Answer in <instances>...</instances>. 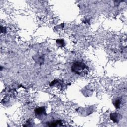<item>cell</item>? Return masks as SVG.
Instances as JSON below:
<instances>
[{
    "instance_id": "cell-2",
    "label": "cell",
    "mask_w": 127,
    "mask_h": 127,
    "mask_svg": "<svg viewBox=\"0 0 127 127\" xmlns=\"http://www.w3.org/2000/svg\"><path fill=\"white\" fill-rule=\"evenodd\" d=\"M120 115L117 113H112L110 115V119L114 123H118L120 119Z\"/></svg>"
},
{
    "instance_id": "cell-4",
    "label": "cell",
    "mask_w": 127,
    "mask_h": 127,
    "mask_svg": "<svg viewBox=\"0 0 127 127\" xmlns=\"http://www.w3.org/2000/svg\"><path fill=\"white\" fill-rule=\"evenodd\" d=\"M120 104H121V101L120 100H117L115 102V106L116 107V108H119Z\"/></svg>"
},
{
    "instance_id": "cell-3",
    "label": "cell",
    "mask_w": 127,
    "mask_h": 127,
    "mask_svg": "<svg viewBox=\"0 0 127 127\" xmlns=\"http://www.w3.org/2000/svg\"><path fill=\"white\" fill-rule=\"evenodd\" d=\"M35 113L36 116H42V114L45 113V108L43 107L38 108L35 110Z\"/></svg>"
},
{
    "instance_id": "cell-1",
    "label": "cell",
    "mask_w": 127,
    "mask_h": 127,
    "mask_svg": "<svg viewBox=\"0 0 127 127\" xmlns=\"http://www.w3.org/2000/svg\"><path fill=\"white\" fill-rule=\"evenodd\" d=\"M86 68V66L83 63L77 62L75 63L72 66L71 70L75 74L78 75H80L83 73V71Z\"/></svg>"
}]
</instances>
